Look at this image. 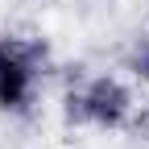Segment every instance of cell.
Here are the masks:
<instances>
[{
  "mask_svg": "<svg viewBox=\"0 0 149 149\" xmlns=\"http://www.w3.org/2000/svg\"><path fill=\"white\" fill-rule=\"evenodd\" d=\"M133 120V91L112 74H95L79 91L66 95V124L79 128H100V133H116Z\"/></svg>",
  "mask_w": 149,
  "mask_h": 149,
  "instance_id": "6da1fadb",
  "label": "cell"
},
{
  "mask_svg": "<svg viewBox=\"0 0 149 149\" xmlns=\"http://www.w3.org/2000/svg\"><path fill=\"white\" fill-rule=\"evenodd\" d=\"M46 46L33 37H0V112L21 116L29 112L42 79Z\"/></svg>",
  "mask_w": 149,
  "mask_h": 149,
  "instance_id": "7a4b0ae2",
  "label": "cell"
},
{
  "mask_svg": "<svg viewBox=\"0 0 149 149\" xmlns=\"http://www.w3.org/2000/svg\"><path fill=\"white\" fill-rule=\"evenodd\" d=\"M141 70H145V79H149V46H145V58H141Z\"/></svg>",
  "mask_w": 149,
  "mask_h": 149,
  "instance_id": "3957f363",
  "label": "cell"
}]
</instances>
